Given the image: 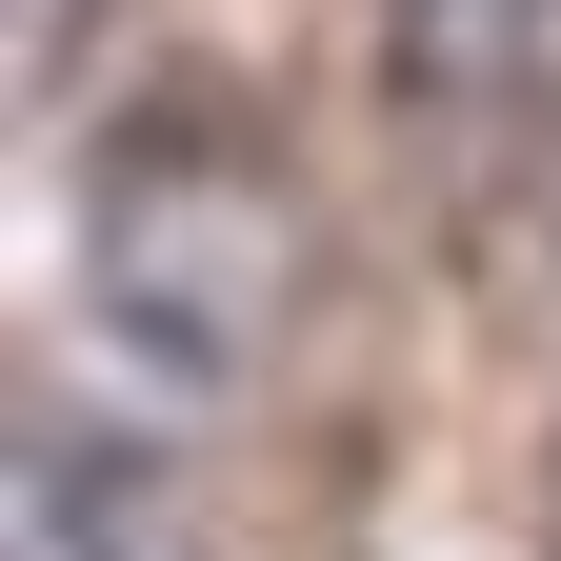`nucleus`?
<instances>
[{"label":"nucleus","instance_id":"f257e3e1","mask_svg":"<svg viewBox=\"0 0 561 561\" xmlns=\"http://www.w3.org/2000/svg\"><path fill=\"white\" fill-rule=\"evenodd\" d=\"M81 241H101V321L161 381H241L280 341V301H301V201H280V161L221 140V121H140L101 161Z\"/></svg>","mask_w":561,"mask_h":561},{"label":"nucleus","instance_id":"f03ea898","mask_svg":"<svg viewBox=\"0 0 561 561\" xmlns=\"http://www.w3.org/2000/svg\"><path fill=\"white\" fill-rule=\"evenodd\" d=\"M561 0H401V81H442V101H502L522 60H541Z\"/></svg>","mask_w":561,"mask_h":561}]
</instances>
